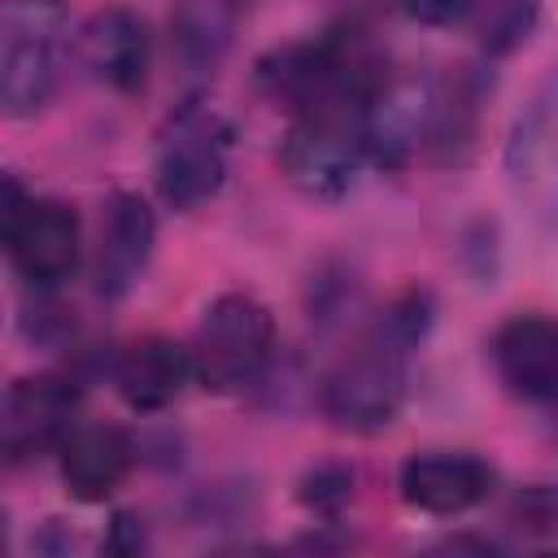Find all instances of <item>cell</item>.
<instances>
[{
    "label": "cell",
    "mask_w": 558,
    "mask_h": 558,
    "mask_svg": "<svg viewBox=\"0 0 558 558\" xmlns=\"http://www.w3.org/2000/svg\"><path fill=\"white\" fill-rule=\"evenodd\" d=\"M418 336V323L410 310L388 314L379 327H371L353 349L336 357V366L323 375L318 405L340 432H384L410 392V340Z\"/></svg>",
    "instance_id": "1"
},
{
    "label": "cell",
    "mask_w": 558,
    "mask_h": 558,
    "mask_svg": "<svg viewBox=\"0 0 558 558\" xmlns=\"http://www.w3.org/2000/svg\"><path fill=\"white\" fill-rule=\"evenodd\" d=\"M74 57L65 0H4L0 9V105L4 118L39 113Z\"/></svg>",
    "instance_id": "2"
},
{
    "label": "cell",
    "mask_w": 558,
    "mask_h": 558,
    "mask_svg": "<svg viewBox=\"0 0 558 558\" xmlns=\"http://www.w3.org/2000/svg\"><path fill=\"white\" fill-rule=\"evenodd\" d=\"M366 161V105H310L279 140V170L310 201L349 196Z\"/></svg>",
    "instance_id": "3"
},
{
    "label": "cell",
    "mask_w": 558,
    "mask_h": 558,
    "mask_svg": "<svg viewBox=\"0 0 558 558\" xmlns=\"http://www.w3.org/2000/svg\"><path fill=\"white\" fill-rule=\"evenodd\" d=\"M227 157H231L227 113L205 96L183 100L157 131L153 174H157L161 201L170 209L205 205L227 179Z\"/></svg>",
    "instance_id": "4"
},
{
    "label": "cell",
    "mask_w": 558,
    "mask_h": 558,
    "mask_svg": "<svg viewBox=\"0 0 558 558\" xmlns=\"http://www.w3.org/2000/svg\"><path fill=\"white\" fill-rule=\"evenodd\" d=\"M270 357H275V318L257 296L222 292L205 305L196 340H192L201 388L218 397L244 392L266 375Z\"/></svg>",
    "instance_id": "5"
},
{
    "label": "cell",
    "mask_w": 558,
    "mask_h": 558,
    "mask_svg": "<svg viewBox=\"0 0 558 558\" xmlns=\"http://www.w3.org/2000/svg\"><path fill=\"white\" fill-rule=\"evenodd\" d=\"M4 248L13 270L31 288H61L83 257V231L78 214L65 201L31 196L17 187V179H4Z\"/></svg>",
    "instance_id": "6"
},
{
    "label": "cell",
    "mask_w": 558,
    "mask_h": 558,
    "mask_svg": "<svg viewBox=\"0 0 558 558\" xmlns=\"http://www.w3.org/2000/svg\"><path fill=\"white\" fill-rule=\"evenodd\" d=\"M440 126V87L418 74H384L375 96L366 100V153L375 166L401 170L427 144H436Z\"/></svg>",
    "instance_id": "7"
},
{
    "label": "cell",
    "mask_w": 558,
    "mask_h": 558,
    "mask_svg": "<svg viewBox=\"0 0 558 558\" xmlns=\"http://www.w3.org/2000/svg\"><path fill=\"white\" fill-rule=\"evenodd\" d=\"M78 427V388L61 375H22L4 388L0 445L13 466L57 453Z\"/></svg>",
    "instance_id": "8"
},
{
    "label": "cell",
    "mask_w": 558,
    "mask_h": 558,
    "mask_svg": "<svg viewBox=\"0 0 558 558\" xmlns=\"http://www.w3.org/2000/svg\"><path fill=\"white\" fill-rule=\"evenodd\" d=\"M506 170L527 214L541 227L558 231V78H549L519 113L506 148Z\"/></svg>",
    "instance_id": "9"
},
{
    "label": "cell",
    "mask_w": 558,
    "mask_h": 558,
    "mask_svg": "<svg viewBox=\"0 0 558 558\" xmlns=\"http://www.w3.org/2000/svg\"><path fill=\"white\" fill-rule=\"evenodd\" d=\"M74 61L83 65L87 78H96L109 92H122V96L140 92L148 83V65H153L148 22L122 4L96 9L74 31Z\"/></svg>",
    "instance_id": "10"
},
{
    "label": "cell",
    "mask_w": 558,
    "mask_h": 558,
    "mask_svg": "<svg viewBox=\"0 0 558 558\" xmlns=\"http://www.w3.org/2000/svg\"><path fill=\"white\" fill-rule=\"evenodd\" d=\"M488 357L510 397L558 410V318L549 314L506 318L488 340Z\"/></svg>",
    "instance_id": "11"
},
{
    "label": "cell",
    "mask_w": 558,
    "mask_h": 558,
    "mask_svg": "<svg viewBox=\"0 0 558 558\" xmlns=\"http://www.w3.org/2000/svg\"><path fill=\"white\" fill-rule=\"evenodd\" d=\"M397 488H401V501L423 510V514H466L471 506H480L493 488V471L471 458V453H449V449H423V453H410L401 462V475H397Z\"/></svg>",
    "instance_id": "12"
},
{
    "label": "cell",
    "mask_w": 558,
    "mask_h": 558,
    "mask_svg": "<svg viewBox=\"0 0 558 558\" xmlns=\"http://www.w3.org/2000/svg\"><path fill=\"white\" fill-rule=\"evenodd\" d=\"M157 240V218L140 192H113L96 235V292L118 301L144 275Z\"/></svg>",
    "instance_id": "13"
},
{
    "label": "cell",
    "mask_w": 558,
    "mask_h": 558,
    "mask_svg": "<svg viewBox=\"0 0 558 558\" xmlns=\"http://www.w3.org/2000/svg\"><path fill=\"white\" fill-rule=\"evenodd\" d=\"M192 379H196L192 344H179L170 336H140L113 362V388L140 414L174 405Z\"/></svg>",
    "instance_id": "14"
},
{
    "label": "cell",
    "mask_w": 558,
    "mask_h": 558,
    "mask_svg": "<svg viewBox=\"0 0 558 558\" xmlns=\"http://www.w3.org/2000/svg\"><path fill=\"white\" fill-rule=\"evenodd\" d=\"M135 449L131 436L122 427L109 423H92V427H74L65 436V445L57 449V466H61V484L74 501H109L122 480L131 475Z\"/></svg>",
    "instance_id": "15"
},
{
    "label": "cell",
    "mask_w": 558,
    "mask_h": 558,
    "mask_svg": "<svg viewBox=\"0 0 558 558\" xmlns=\"http://www.w3.org/2000/svg\"><path fill=\"white\" fill-rule=\"evenodd\" d=\"M231 31V13H227V0H187L174 17V35H179V48L192 52V57H218L227 48V35Z\"/></svg>",
    "instance_id": "16"
},
{
    "label": "cell",
    "mask_w": 558,
    "mask_h": 558,
    "mask_svg": "<svg viewBox=\"0 0 558 558\" xmlns=\"http://www.w3.org/2000/svg\"><path fill=\"white\" fill-rule=\"evenodd\" d=\"M510 519L527 532V536H545L558 541V484H532L514 497Z\"/></svg>",
    "instance_id": "17"
},
{
    "label": "cell",
    "mask_w": 558,
    "mask_h": 558,
    "mask_svg": "<svg viewBox=\"0 0 558 558\" xmlns=\"http://www.w3.org/2000/svg\"><path fill=\"white\" fill-rule=\"evenodd\" d=\"M475 0H401L405 17L418 22V26H453L471 13Z\"/></svg>",
    "instance_id": "18"
},
{
    "label": "cell",
    "mask_w": 558,
    "mask_h": 558,
    "mask_svg": "<svg viewBox=\"0 0 558 558\" xmlns=\"http://www.w3.org/2000/svg\"><path fill=\"white\" fill-rule=\"evenodd\" d=\"M105 545H109V549H126V554L140 549V545H144V527H140V519H135V514H118V519H113V536H109Z\"/></svg>",
    "instance_id": "19"
}]
</instances>
